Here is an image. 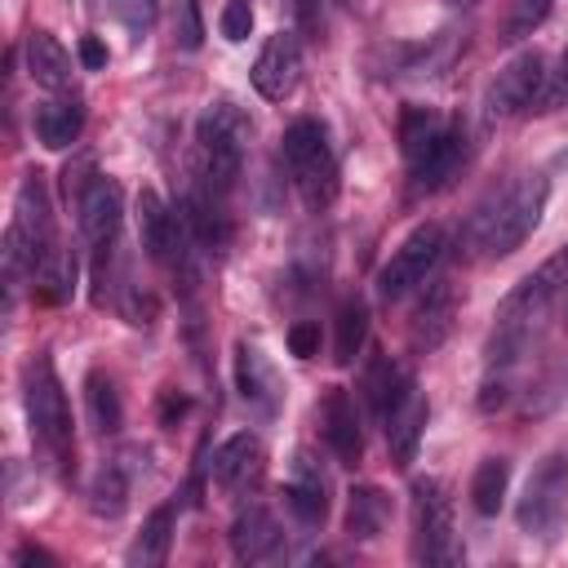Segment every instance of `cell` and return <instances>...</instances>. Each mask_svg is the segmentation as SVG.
<instances>
[{
	"mask_svg": "<svg viewBox=\"0 0 568 568\" xmlns=\"http://www.w3.org/2000/svg\"><path fill=\"white\" fill-rule=\"evenodd\" d=\"M546 213V178H519L510 186H501L488 204L475 209L470 217V244L488 257H506L515 253L541 222Z\"/></svg>",
	"mask_w": 568,
	"mask_h": 568,
	"instance_id": "1",
	"label": "cell"
},
{
	"mask_svg": "<svg viewBox=\"0 0 568 568\" xmlns=\"http://www.w3.org/2000/svg\"><path fill=\"white\" fill-rule=\"evenodd\" d=\"M248 115L231 102V98H217L204 106L200 124H195V151H200V169L195 178L217 191V195H231L235 178H240V164H244V146H248Z\"/></svg>",
	"mask_w": 568,
	"mask_h": 568,
	"instance_id": "2",
	"label": "cell"
},
{
	"mask_svg": "<svg viewBox=\"0 0 568 568\" xmlns=\"http://www.w3.org/2000/svg\"><path fill=\"white\" fill-rule=\"evenodd\" d=\"M280 151H284V164H288V178H293L302 204H306L311 213L328 209V204L337 200V160H333V146H328L324 124L311 120V115L293 120V124L284 129Z\"/></svg>",
	"mask_w": 568,
	"mask_h": 568,
	"instance_id": "3",
	"label": "cell"
},
{
	"mask_svg": "<svg viewBox=\"0 0 568 568\" xmlns=\"http://www.w3.org/2000/svg\"><path fill=\"white\" fill-rule=\"evenodd\" d=\"M27 422H31V435L44 444V453L58 466H67L71 462V408L44 355L27 364Z\"/></svg>",
	"mask_w": 568,
	"mask_h": 568,
	"instance_id": "4",
	"label": "cell"
},
{
	"mask_svg": "<svg viewBox=\"0 0 568 568\" xmlns=\"http://www.w3.org/2000/svg\"><path fill=\"white\" fill-rule=\"evenodd\" d=\"M564 510H568V453L564 448H550L532 466V475H528V484L519 493L515 519H519V528L528 537H550L559 528Z\"/></svg>",
	"mask_w": 568,
	"mask_h": 568,
	"instance_id": "5",
	"label": "cell"
},
{
	"mask_svg": "<svg viewBox=\"0 0 568 568\" xmlns=\"http://www.w3.org/2000/svg\"><path fill=\"white\" fill-rule=\"evenodd\" d=\"M413 559L457 564L462 546L453 537V506L439 479H413Z\"/></svg>",
	"mask_w": 568,
	"mask_h": 568,
	"instance_id": "6",
	"label": "cell"
},
{
	"mask_svg": "<svg viewBox=\"0 0 568 568\" xmlns=\"http://www.w3.org/2000/svg\"><path fill=\"white\" fill-rule=\"evenodd\" d=\"M444 226L439 222H422V226H413L404 240H399V248L386 257V266L377 271V293L386 297V302H399L404 293H413L417 284H426V275L435 271V262L444 257Z\"/></svg>",
	"mask_w": 568,
	"mask_h": 568,
	"instance_id": "7",
	"label": "cell"
},
{
	"mask_svg": "<svg viewBox=\"0 0 568 568\" xmlns=\"http://www.w3.org/2000/svg\"><path fill=\"white\" fill-rule=\"evenodd\" d=\"M541 84H546V58L537 49H524L515 53L488 84L484 93V115L488 120H510L519 115L524 106H532L541 98Z\"/></svg>",
	"mask_w": 568,
	"mask_h": 568,
	"instance_id": "8",
	"label": "cell"
},
{
	"mask_svg": "<svg viewBox=\"0 0 568 568\" xmlns=\"http://www.w3.org/2000/svg\"><path fill=\"white\" fill-rule=\"evenodd\" d=\"M248 75H253V89L266 102H284L297 89V80H302V44H297V36L293 31L266 36V44L257 49Z\"/></svg>",
	"mask_w": 568,
	"mask_h": 568,
	"instance_id": "9",
	"label": "cell"
},
{
	"mask_svg": "<svg viewBox=\"0 0 568 568\" xmlns=\"http://www.w3.org/2000/svg\"><path fill=\"white\" fill-rule=\"evenodd\" d=\"M284 506L293 510V519H302L306 528H320L328 519V475L315 462L311 448H297L288 462V484H284Z\"/></svg>",
	"mask_w": 568,
	"mask_h": 568,
	"instance_id": "10",
	"label": "cell"
},
{
	"mask_svg": "<svg viewBox=\"0 0 568 568\" xmlns=\"http://www.w3.org/2000/svg\"><path fill=\"white\" fill-rule=\"evenodd\" d=\"M320 430H324V444L328 453L342 462V466H355L364 457V435H359V413H355V399L342 390V386H328L320 408Z\"/></svg>",
	"mask_w": 568,
	"mask_h": 568,
	"instance_id": "11",
	"label": "cell"
},
{
	"mask_svg": "<svg viewBox=\"0 0 568 568\" xmlns=\"http://www.w3.org/2000/svg\"><path fill=\"white\" fill-rule=\"evenodd\" d=\"M262 475H266V448H262L257 435L240 430V435H231V439L217 444V453H213V479L226 493H253L262 484Z\"/></svg>",
	"mask_w": 568,
	"mask_h": 568,
	"instance_id": "12",
	"label": "cell"
},
{
	"mask_svg": "<svg viewBox=\"0 0 568 568\" xmlns=\"http://www.w3.org/2000/svg\"><path fill=\"white\" fill-rule=\"evenodd\" d=\"M120 217H124V195L111 178L98 173V182L80 195L75 204V222H80V235L89 248H106L115 244V231H120Z\"/></svg>",
	"mask_w": 568,
	"mask_h": 568,
	"instance_id": "13",
	"label": "cell"
},
{
	"mask_svg": "<svg viewBox=\"0 0 568 568\" xmlns=\"http://www.w3.org/2000/svg\"><path fill=\"white\" fill-rule=\"evenodd\" d=\"M280 546H284V532H280V524H275V515L266 506H244L235 515L231 550H235L240 564H266V559L280 555Z\"/></svg>",
	"mask_w": 568,
	"mask_h": 568,
	"instance_id": "14",
	"label": "cell"
},
{
	"mask_svg": "<svg viewBox=\"0 0 568 568\" xmlns=\"http://www.w3.org/2000/svg\"><path fill=\"white\" fill-rule=\"evenodd\" d=\"M457 160H462V129H457V124H444L422 151L408 155L413 186H417V191H435V186H444V182L453 178Z\"/></svg>",
	"mask_w": 568,
	"mask_h": 568,
	"instance_id": "15",
	"label": "cell"
},
{
	"mask_svg": "<svg viewBox=\"0 0 568 568\" xmlns=\"http://www.w3.org/2000/svg\"><path fill=\"white\" fill-rule=\"evenodd\" d=\"M453 315H457V288H453L448 280L426 284V293H422V302H417V311H413V346L435 351V346L448 337Z\"/></svg>",
	"mask_w": 568,
	"mask_h": 568,
	"instance_id": "16",
	"label": "cell"
},
{
	"mask_svg": "<svg viewBox=\"0 0 568 568\" xmlns=\"http://www.w3.org/2000/svg\"><path fill=\"white\" fill-rule=\"evenodd\" d=\"M235 386H240V395H244L257 413H275V408H280V399H284V390H280V377H275L271 359H266L257 346H248V342H240V346H235Z\"/></svg>",
	"mask_w": 568,
	"mask_h": 568,
	"instance_id": "17",
	"label": "cell"
},
{
	"mask_svg": "<svg viewBox=\"0 0 568 568\" xmlns=\"http://www.w3.org/2000/svg\"><path fill=\"white\" fill-rule=\"evenodd\" d=\"M31 129H36V138H40V146H49V151L71 146V142L80 138V129H84V106H80V98L53 93L49 102H40V106L31 111Z\"/></svg>",
	"mask_w": 568,
	"mask_h": 568,
	"instance_id": "18",
	"label": "cell"
},
{
	"mask_svg": "<svg viewBox=\"0 0 568 568\" xmlns=\"http://www.w3.org/2000/svg\"><path fill=\"white\" fill-rule=\"evenodd\" d=\"M422 430H426V399H422L417 386H413V390L386 413V444H390L395 466H408V462L417 457Z\"/></svg>",
	"mask_w": 568,
	"mask_h": 568,
	"instance_id": "19",
	"label": "cell"
},
{
	"mask_svg": "<svg viewBox=\"0 0 568 568\" xmlns=\"http://www.w3.org/2000/svg\"><path fill=\"white\" fill-rule=\"evenodd\" d=\"M27 71L49 93H67L71 89V53L49 31H31L27 36Z\"/></svg>",
	"mask_w": 568,
	"mask_h": 568,
	"instance_id": "20",
	"label": "cell"
},
{
	"mask_svg": "<svg viewBox=\"0 0 568 568\" xmlns=\"http://www.w3.org/2000/svg\"><path fill=\"white\" fill-rule=\"evenodd\" d=\"M408 390H413V377H408L395 359L373 355V359L364 364V395H368V408H373L377 422H386V413H390Z\"/></svg>",
	"mask_w": 568,
	"mask_h": 568,
	"instance_id": "21",
	"label": "cell"
},
{
	"mask_svg": "<svg viewBox=\"0 0 568 568\" xmlns=\"http://www.w3.org/2000/svg\"><path fill=\"white\" fill-rule=\"evenodd\" d=\"M173 546V506H155L138 532V541L129 546V564L133 568H160L169 559Z\"/></svg>",
	"mask_w": 568,
	"mask_h": 568,
	"instance_id": "22",
	"label": "cell"
},
{
	"mask_svg": "<svg viewBox=\"0 0 568 568\" xmlns=\"http://www.w3.org/2000/svg\"><path fill=\"white\" fill-rule=\"evenodd\" d=\"M382 524H386V493L373 488V484L351 488V497H346V532L355 541H373L382 532Z\"/></svg>",
	"mask_w": 568,
	"mask_h": 568,
	"instance_id": "23",
	"label": "cell"
},
{
	"mask_svg": "<svg viewBox=\"0 0 568 568\" xmlns=\"http://www.w3.org/2000/svg\"><path fill=\"white\" fill-rule=\"evenodd\" d=\"M36 293L44 297V302H67L71 297V288H75V257L67 253V248H49L40 262H36Z\"/></svg>",
	"mask_w": 568,
	"mask_h": 568,
	"instance_id": "24",
	"label": "cell"
},
{
	"mask_svg": "<svg viewBox=\"0 0 568 568\" xmlns=\"http://www.w3.org/2000/svg\"><path fill=\"white\" fill-rule=\"evenodd\" d=\"M506 484H510V462L506 457H484L475 466V479H470V506L479 515H497L501 501H506Z\"/></svg>",
	"mask_w": 568,
	"mask_h": 568,
	"instance_id": "25",
	"label": "cell"
},
{
	"mask_svg": "<svg viewBox=\"0 0 568 568\" xmlns=\"http://www.w3.org/2000/svg\"><path fill=\"white\" fill-rule=\"evenodd\" d=\"M84 404H89V417L102 435H115L120 422H124V408H120V395H115V382L106 373H89L84 377Z\"/></svg>",
	"mask_w": 568,
	"mask_h": 568,
	"instance_id": "26",
	"label": "cell"
},
{
	"mask_svg": "<svg viewBox=\"0 0 568 568\" xmlns=\"http://www.w3.org/2000/svg\"><path fill=\"white\" fill-rule=\"evenodd\" d=\"M124 506H129V479H124V470L111 462V466H102V470L93 475V484H89V510L102 515V519H115V515H124Z\"/></svg>",
	"mask_w": 568,
	"mask_h": 568,
	"instance_id": "27",
	"label": "cell"
},
{
	"mask_svg": "<svg viewBox=\"0 0 568 568\" xmlns=\"http://www.w3.org/2000/svg\"><path fill=\"white\" fill-rule=\"evenodd\" d=\"M364 337H368V306L359 302V297H346L342 306H337V364H351L355 355H359V346H364Z\"/></svg>",
	"mask_w": 568,
	"mask_h": 568,
	"instance_id": "28",
	"label": "cell"
},
{
	"mask_svg": "<svg viewBox=\"0 0 568 568\" xmlns=\"http://www.w3.org/2000/svg\"><path fill=\"white\" fill-rule=\"evenodd\" d=\"M444 124H448V120H444L435 106H404V115H399V146H404V160H408L413 151H422Z\"/></svg>",
	"mask_w": 568,
	"mask_h": 568,
	"instance_id": "29",
	"label": "cell"
},
{
	"mask_svg": "<svg viewBox=\"0 0 568 568\" xmlns=\"http://www.w3.org/2000/svg\"><path fill=\"white\" fill-rule=\"evenodd\" d=\"M550 4L555 0H510V18H506V36L501 40H524V36H532L546 18H550Z\"/></svg>",
	"mask_w": 568,
	"mask_h": 568,
	"instance_id": "30",
	"label": "cell"
},
{
	"mask_svg": "<svg viewBox=\"0 0 568 568\" xmlns=\"http://www.w3.org/2000/svg\"><path fill=\"white\" fill-rule=\"evenodd\" d=\"M111 13L124 22L129 36H146L155 27V13H160V0H111Z\"/></svg>",
	"mask_w": 568,
	"mask_h": 568,
	"instance_id": "31",
	"label": "cell"
},
{
	"mask_svg": "<svg viewBox=\"0 0 568 568\" xmlns=\"http://www.w3.org/2000/svg\"><path fill=\"white\" fill-rule=\"evenodd\" d=\"M93 182H98L93 155H75V160L62 169V195H67V204H80V195H84Z\"/></svg>",
	"mask_w": 568,
	"mask_h": 568,
	"instance_id": "32",
	"label": "cell"
},
{
	"mask_svg": "<svg viewBox=\"0 0 568 568\" xmlns=\"http://www.w3.org/2000/svg\"><path fill=\"white\" fill-rule=\"evenodd\" d=\"M173 40L182 49H200L204 22H200V4L195 0H178V9H173Z\"/></svg>",
	"mask_w": 568,
	"mask_h": 568,
	"instance_id": "33",
	"label": "cell"
},
{
	"mask_svg": "<svg viewBox=\"0 0 568 568\" xmlns=\"http://www.w3.org/2000/svg\"><path fill=\"white\" fill-rule=\"evenodd\" d=\"M217 27H222V36H226L231 44L248 40V31H253V4H248V0H226Z\"/></svg>",
	"mask_w": 568,
	"mask_h": 568,
	"instance_id": "34",
	"label": "cell"
},
{
	"mask_svg": "<svg viewBox=\"0 0 568 568\" xmlns=\"http://www.w3.org/2000/svg\"><path fill=\"white\" fill-rule=\"evenodd\" d=\"M288 351H293L297 359H315V355H320V324L297 320V324L288 328Z\"/></svg>",
	"mask_w": 568,
	"mask_h": 568,
	"instance_id": "35",
	"label": "cell"
},
{
	"mask_svg": "<svg viewBox=\"0 0 568 568\" xmlns=\"http://www.w3.org/2000/svg\"><path fill=\"white\" fill-rule=\"evenodd\" d=\"M541 111H555V106H564L568 102V49H564V58H559V71L555 75H546V84H541Z\"/></svg>",
	"mask_w": 568,
	"mask_h": 568,
	"instance_id": "36",
	"label": "cell"
},
{
	"mask_svg": "<svg viewBox=\"0 0 568 568\" xmlns=\"http://www.w3.org/2000/svg\"><path fill=\"white\" fill-rule=\"evenodd\" d=\"M293 13H297V27L306 40H320L324 31V13H320V0H293Z\"/></svg>",
	"mask_w": 568,
	"mask_h": 568,
	"instance_id": "37",
	"label": "cell"
},
{
	"mask_svg": "<svg viewBox=\"0 0 568 568\" xmlns=\"http://www.w3.org/2000/svg\"><path fill=\"white\" fill-rule=\"evenodd\" d=\"M80 62H84L89 71H98V67H106V49H102L93 36H84V40H80Z\"/></svg>",
	"mask_w": 568,
	"mask_h": 568,
	"instance_id": "38",
	"label": "cell"
},
{
	"mask_svg": "<svg viewBox=\"0 0 568 568\" xmlns=\"http://www.w3.org/2000/svg\"><path fill=\"white\" fill-rule=\"evenodd\" d=\"M18 564H53V555H44V550H36V546H22V550H18Z\"/></svg>",
	"mask_w": 568,
	"mask_h": 568,
	"instance_id": "39",
	"label": "cell"
},
{
	"mask_svg": "<svg viewBox=\"0 0 568 568\" xmlns=\"http://www.w3.org/2000/svg\"><path fill=\"white\" fill-rule=\"evenodd\" d=\"M453 4H470V0H453Z\"/></svg>",
	"mask_w": 568,
	"mask_h": 568,
	"instance_id": "40",
	"label": "cell"
},
{
	"mask_svg": "<svg viewBox=\"0 0 568 568\" xmlns=\"http://www.w3.org/2000/svg\"><path fill=\"white\" fill-rule=\"evenodd\" d=\"M337 4H346V0H337Z\"/></svg>",
	"mask_w": 568,
	"mask_h": 568,
	"instance_id": "41",
	"label": "cell"
}]
</instances>
